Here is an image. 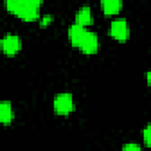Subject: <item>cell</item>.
Segmentation results:
<instances>
[{"label": "cell", "mask_w": 151, "mask_h": 151, "mask_svg": "<svg viewBox=\"0 0 151 151\" xmlns=\"http://www.w3.org/2000/svg\"><path fill=\"white\" fill-rule=\"evenodd\" d=\"M41 4L40 0H7L5 2L9 12L27 21H32L39 17Z\"/></svg>", "instance_id": "6da1fadb"}, {"label": "cell", "mask_w": 151, "mask_h": 151, "mask_svg": "<svg viewBox=\"0 0 151 151\" xmlns=\"http://www.w3.org/2000/svg\"><path fill=\"white\" fill-rule=\"evenodd\" d=\"M110 34L119 41L127 40L130 35V26H129L127 20L125 18L113 19L110 24Z\"/></svg>", "instance_id": "7a4b0ae2"}, {"label": "cell", "mask_w": 151, "mask_h": 151, "mask_svg": "<svg viewBox=\"0 0 151 151\" xmlns=\"http://www.w3.org/2000/svg\"><path fill=\"white\" fill-rule=\"evenodd\" d=\"M98 47H99V39H98L97 33L93 31L86 29L78 45V48H80L81 52L86 54H93L97 52Z\"/></svg>", "instance_id": "3957f363"}, {"label": "cell", "mask_w": 151, "mask_h": 151, "mask_svg": "<svg viewBox=\"0 0 151 151\" xmlns=\"http://www.w3.org/2000/svg\"><path fill=\"white\" fill-rule=\"evenodd\" d=\"M73 97L71 93H59L54 97L53 107L58 114H68L73 110Z\"/></svg>", "instance_id": "277c9868"}, {"label": "cell", "mask_w": 151, "mask_h": 151, "mask_svg": "<svg viewBox=\"0 0 151 151\" xmlns=\"http://www.w3.org/2000/svg\"><path fill=\"white\" fill-rule=\"evenodd\" d=\"M0 45H1V50L5 54L14 55L21 48V39L17 34L8 33V34L2 37V39L0 41Z\"/></svg>", "instance_id": "5b68a950"}, {"label": "cell", "mask_w": 151, "mask_h": 151, "mask_svg": "<svg viewBox=\"0 0 151 151\" xmlns=\"http://www.w3.org/2000/svg\"><path fill=\"white\" fill-rule=\"evenodd\" d=\"M85 31H86V28H85L84 26L77 24V22L72 24V25L68 27L67 35H68V39H70V41H71V44H72L73 46L78 47V45H79V42H80V40H81V38H83Z\"/></svg>", "instance_id": "8992f818"}, {"label": "cell", "mask_w": 151, "mask_h": 151, "mask_svg": "<svg viewBox=\"0 0 151 151\" xmlns=\"http://www.w3.org/2000/svg\"><path fill=\"white\" fill-rule=\"evenodd\" d=\"M14 118V111L12 107L11 101L2 100L0 103V122L5 125L11 124Z\"/></svg>", "instance_id": "52a82bcc"}, {"label": "cell", "mask_w": 151, "mask_h": 151, "mask_svg": "<svg viewBox=\"0 0 151 151\" xmlns=\"http://www.w3.org/2000/svg\"><path fill=\"white\" fill-rule=\"evenodd\" d=\"M76 22L81 26H87L92 22V12L88 5H83L76 13Z\"/></svg>", "instance_id": "ba28073f"}, {"label": "cell", "mask_w": 151, "mask_h": 151, "mask_svg": "<svg viewBox=\"0 0 151 151\" xmlns=\"http://www.w3.org/2000/svg\"><path fill=\"white\" fill-rule=\"evenodd\" d=\"M122 1L120 0H103L100 2L101 9L105 14H116L117 12H119L120 7H122Z\"/></svg>", "instance_id": "9c48e42d"}, {"label": "cell", "mask_w": 151, "mask_h": 151, "mask_svg": "<svg viewBox=\"0 0 151 151\" xmlns=\"http://www.w3.org/2000/svg\"><path fill=\"white\" fill-rule=\"evenodd\" d=\"M143 139L147 146H151V123L143 129Z\"/></svg>", "instance_id": "30bf717a"}, {"label": "cell", "mask_w": 151, "mask_h": 151, "mask_svg": "<svg viewBox=\"0 0 151 151\" xmlns=\"http://www.w3.org/2000/svg\"><path fill=\"white\" fill-rule=\"evenodd\" d=\"M122 151H142V149H140V146H139L137 143L129 142V143L124 144Z\"/></svg>", "instance_id": "8fae6325"}, {"label": "cell", "mask_w": 151, "mask_h": 151, "mask_svg": "<svg viewBox=\"0 0 151 151\" xmlns=\"http://www.w3.org/2000/svg\"><path fill=\"white\" fill-rule=\"evenodd\" d=\"M51 20H52V15H51V14H45V15L40 19V25H41V26H45V25L50 24Z\"/></svg>", "instance_id": "7c38bea8"}, {"label": "cell", "mask_w": 151, "mask_h": 151, "mask_svg": "<svg viewBox=\"0 0 151 151\" xmlns=\"http://www.w3.org/2000/svg\"><path fill=\"white\" fill-rule=\"evenodd\" d=\"M146 80H147V84L151 85V71H149L146 73Z\"/></svg>", "instance_id": "4fadbf2b"}]
</instances>
